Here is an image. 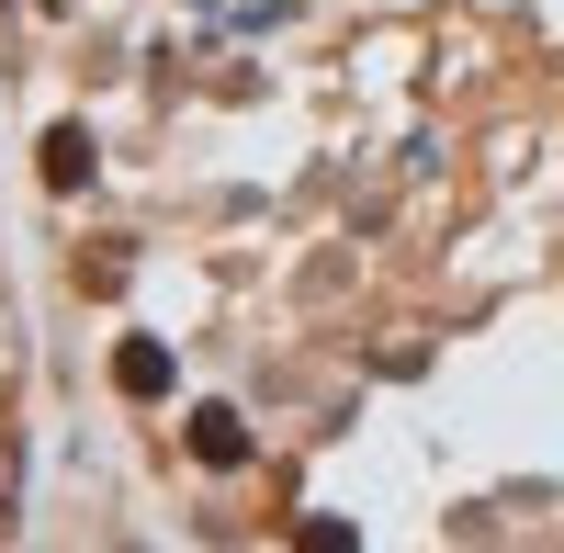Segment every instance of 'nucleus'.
Masks as SVG:
<instances>
[{"instance_id": "4", "label": "nucleus", "mask_w": 564, "mask_h": 553, "mask_svg": "<svg viewBox=\"0 0 564 553\" xmlns=\"http://www.w3.org/2000/svg\"><path fill=\"white\" fill-rule=\"evenodd\" d=\"M294 553H361V531H350V520H305Z\"/></svg>"}, {"instance_id": "2", "label": "nucleus", "mask_w": 564, "mask_h": 553, "mask_svg": "<svg viewBox=\"0 0 564 553\" xmlns=\"http://www.w3.org/2000/svg\"><path fill=\"white\" fill-rule=\"evenodd\" d=\"M113 384H124V395H170V350H159V339H124V350H113Z\"/></svg>"}, {"instance_id": "1", "label": "nucleus", "mask_w": 564, "mask_h": 553, "mask_svg": "<svg viewBox=\"0 0 564 553\" xmlns=\"http://www.w3.org/2000/svg\"><path fill=\"white\" fill-rule=\"evenodd\" d=\"M193 464H249V419H238V406H193Z\"/></svg>"}, {"instance_id": "3", "label": "nucleus", "mask_w": 564, "mask_h": 553, "mask_svg": "<svg viewBox=\"0 0 564 553\" xmlns=\"http://www.w3.org/2000/svg\"><path fill=\"white\" fill-rule=\"evenodd\" d=\"M45 181H57V193H79V181H90V135H79V124L45 135Z\"/></svg>"}]
</instances>
